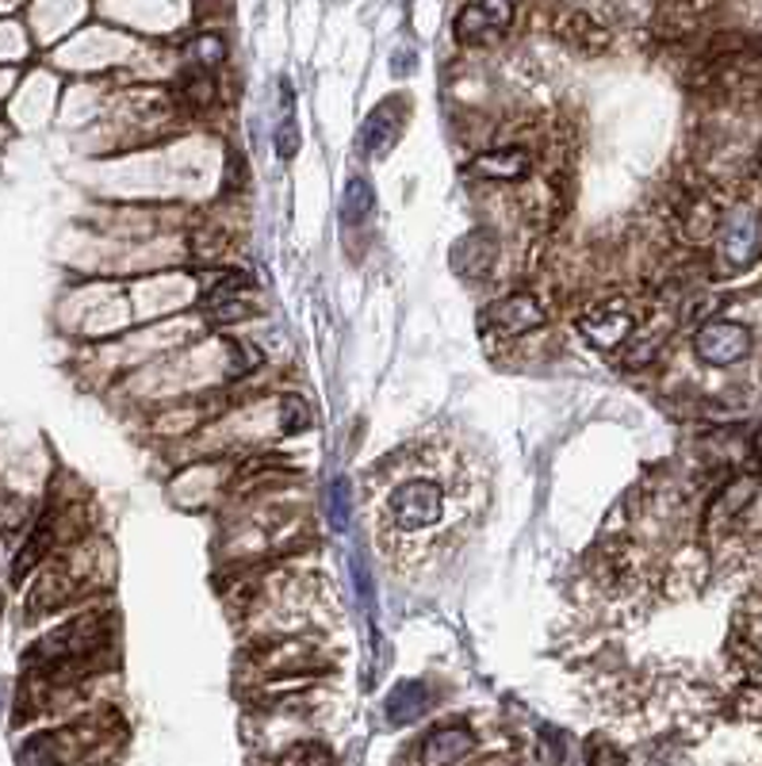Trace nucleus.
Returning a JSON list of instances; mask_svg holds the SVG:
<instances>
[{
	"label": "nucleus",
	"instance_id": "obj_1",
	"mask_svg": "<svg viewBox=\"0 0 762 766\" xmlns=\"http://www.w3.org/2000/svg\"><path fill=\"white\" fill-rule=\"evenodd\" d=\"M388 514H391V525H398V529H406V532L430 529V525H437L441 514H445V494H441V487L430 484V479H410V484L391 491Z\"/></svg>",
	"mask_w": 762,
	"mask_h": 766
},
{
	"label": "nucleus",
	"instance_id": "obj_2",
	"mask_svg": "<svg viewBox=\"0 0 762 766\" xmlns=\"http://www.w3.org/2000/svg\"><path fill=\"white\" fill-rule=\"evenodd\" d=\"M694 349H698V356L706 364L724 368V364H736L751 353V330L739 323H724V318L721 323H706L698 330V338H694Z\"/></svg>",
	"mask_w": 762,
	"mask_h": 766
},
{
	"label": "nucleus",
	"instance_id": "obj_3",
	"mask_svg": "<svg viewBox=\"0 0 762 766\" xmlns=\"http://www.w3.org/2000/svg\"><path fill=\"white\" fill-rule=\"evenodd\" d=\"M510 24H513V0H475V4L460 9L453 35L460 42H479L510 32Z\"/></svg>",
	"mask_w": 762,
	"mask_h": 766
},
{
	"label": "nucleus",
	"instance_id": "obj_4",
	"mask_svg": "<svg viewBox=\"0 0 762 766\" xmlns=\"http://www.w3.org/2000/svg\"><path fill=\"white\" fill-rule=\"evenodd\" d=\"M633 330H636L633 311L621 306V303L594 306V311H586V315L579 318V334H583V338L590 341V346H598V349H617Z\"/></svg>",
	"mask_w": 762,
	"mask_h": 766
},
{
	"label": "nucleus",
	"instance_id": "obj_5",
	"mask_svg": "<svg viewBox=\"0 0 762 766\" xmlns=\"http://www.w3.org/2000/svg\"><path fill=\"white\" fill-rule=\"evenodd\" d=\"M721 246H724V258H728L732 265H751V261L759 258V246H762L759 218H754L747 208L732 211V215L724 218Z\"/></svg>",
	"mask_w": 762,
	"mask_h": 766
},
{
	"label": "nucleus",
	"instance_id": "obj_6",
	"mask_svg": "<svg viewBox=\"0 0 762 766\" xmlns=\"http://www.w3.org/2000/svg\"><path fill=\"white\" fill-rule=\"evenodd\" d=\"M403 123H406V100H388V104L376 108L365 120V127H360V146H365V153H388L391 146H395Z\"/></svg>",
	"mask_w": 762,
	"mask_h": 766
},
{
	"label": "nucleus",
	"instance_id": "obj_7",
	"mask_svg": "<svg viewBox=\"0 0 762 766\" xmlns=\"http://www.w3.org/2000/svg\"><path fill=\"white\" fill-rule=\"evenodd\" d=\"M541 323H544L541 303H536L533 296L498 299V303L487 306V318H483V326H498V330H506V334H525Z\"/></svg>",
	"mask_w": 762,
	"mask_h": 766
},
{
	"label": "nucleus",
	"instance_id": "obj_8",
	"mask_svg": "<svg viewBox=\"0 0 762 766\" xmlns=\"http://www.w3.org/2000/svg\"><path fill=\"white\" fill-rule=\"evenodd\" d=\"M430 710V686L426 682H398L388 694V720L391 725H410Z\"/></svg>",
	"mask_w": 762,
	"mask_h": 766
},
{
	"label": "nucleus",
	"instance_id": "obj_9",
	"mask_svg": "<svg viewBox=\"0 0 762 766\" xmlns=\"http://www.w3.org/2000/svg\"><path fill=\"white\" fill-rule=\"evenodd\" d=\"M471 732L468 728H441V732H433L430 740H426L422 748V758L426 763H456V758H463L471 751Z\"/></svg>",
	"mask_w": 762,
	"mask_h": 766
},
{
	"label": "nucleus",
	"instance_id": "obj_10",
	"mask_svg": "<svg viewBox=\"0 0 762 766\" xmlns=\"http://www.w3.org/2000/svg\"><path fill=\"white\" fill-rule=\"evenodd\" d=\"M471 173H479V177H495V180H521L529 173V158L521 150L483 153L479 162H471Z\"/></svg>",
	"mask_w": 762,
	"mask_h": 766
},
{
	"label": "nucleus",
	"instance_id": "obj_11",
	"mask_svg": "<svg viewBox=\"0 0 762 766\" xmlns=\"http://www.w3.org/2000/svg\"><path fill=\"white\" fill-rule=\"evenodd\" d=\"M353 487L350 479H333L330 494H326V514H330V529L345 532L350 529V506H353Z\"/></svg>",
	"mask_w": 762,
	"mask_h": 766
},
{
	"label": "nucleus",
	"instance_id": "obj_12",
	"mask_svg": "<svg viewBox=\"0 0 762 766\" xmlns=\"http://www.w3.org/2000/svg\"><path fill=\"white\" fill-rule=\"evenodd\" d=\"M47 549H50V522H42V525H39V532H35L31 541L24 544V552H20V560H16V564H12V579H16V582L24 579V575L31 572V567L42 560V552H47Z\"/></svg>",
	"mask_w": 762,
	"mask_h": 766
},
{
	"label": "nucleus",
	"instance_id": "obj_13",
	"mask_svg": "<svg viewBox=\"0 0 762 766\" xmlns=\"http://www.w3.org/2000/svg\"><path fill=\"white\" fill-rule=\"evenodd\" d=\"M188 54L195 58V70H215V65H223V58H227V47H223V39H215V35H200V39L188 47Z\"/></svg>",
	"mask_w": 762,
	"mask_h": 766
},
{
	"label": "nucleus",
	"instance_id": "obj_14",
	"mask_svg": "<svg viewBox=\"0 0 762 766\" xmlns=\"http://www.w3.org/2000/svg\"><path fill=\"white\" fill-rule=\"evenodd\" d=\"M372 203H376V196H372V188H368V180L353 177L350 188H345V218H365L368 211H372Z\"/></svg>",
	"mask_w": 762,
	"mask_h": 766
},
{
	"label": "nucleus",
	"instance_id": "obj_15",
	"mask_svg": "<svg viewBox=\"0 0 762 766\" xmlns=\"http://www.w3.org/2000/svg\"><path fill=\"white\" fill-rule=\"evenodd\" d=\"M307 422H310V414H307V406H303V399H284V414H280L284 434H300Z\"/></svg>",
	"mask_w": 762,
	"mask_h": 766
},
{
	"label": "nucleus",
	"instance_id": "obj_16",
	"mask_svg": "<svg viewBox=\"0 0 762 766\" xmlns=\"http://www.w3.org/2000/svg\"><path fill=\"white\" fill-rule=\"evenodd\" d=\"M353 582H357V594L365 598V605L372 610L376 594H372V572H368V560L365 556H353Z\"/></svg>",
	"mask_w": 762,
	"mask_h": 766
},
{
	"label": "nucleus",
	"instance_id": "obj_17",
	"mask_svg": "<svg viewBox=\"0 0 762 766\" xmlns=\"http://www.w3.org/2000/svg\"><path fill=\"white\" fill-rule=\"evenodd\" d=\"M295 146H300V135H295V123H292V115H288V120L280 123V130H276V153H280V158H292Z\"/></svg>",
	"mask_w": 762,
	"mask_h": 766
},
{
	"label": "nucleus",
	"instance_id": "obj_18",
	"mask_svg": "<svg viewBox=\"0 0 762 766\" xmlns=\"http://www.w3.org/2000/svg\"><path fill=\"white\" fill-rule=\"evenodd\" d=\"M326 758H330L326 748H292L280 755V763H326Z\"/></svg>",
	"mask_w": 762,
	"mask_h": 766
},
{
	"label": "nucleus",
	"instance_id": "obj_19",
	"mask_svg": "<svg viewBox=\"0 0 762 766\" xmlns=\"http://www.w3.org/2000/svg\"><path fill=\"white\" fill-rule=\"evenodd\" d=\"M414 62H418V50H398V54L391 58V65H395L398 77H406V73L414 70Z\"/></svg>",
	"mask_w": 762,
	"mask_h": 766
},
{
	"label": "nucleus",
	"instance_id": "obj_20",
	"mask_svg": "<svg viewBox=\"0 0 762 766\" xmlns=\"http://www.w3.org/2000/svg\"><path fill=\"white\" fill-rule=\"evenodd\" d=\"M4 694H9V686L0 682V710H4Z\"/></svg>",
	"mask_w": 762,
	"mask_h": 766
},
{
	"label": "nucleus",
	"instance_id": "obj_21",
	"mask_svg": "<svg viewBox=\"0 0 762 766\" xmlns=\"http://www.w3.org/2000/svg\"><path fill=\"white\" fill-rule=\"evenodd\" d=\"M754 452H762V434H759V441H754Z\"/></svg>",
	"mask_w": 762,
	"mask_h": 766
}]
</instances>
